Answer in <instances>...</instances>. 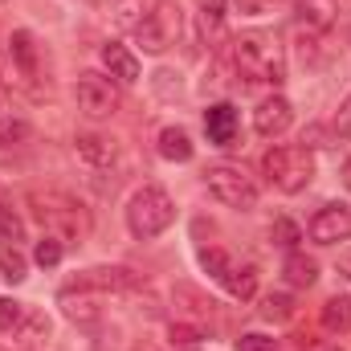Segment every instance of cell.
I'll list each match as a JSON object with an SVG mask.
<instances>
[{"label": "cell", "mask_w": 351, "mask_h": 351, "mask_svg": "<svg viewBox=\"0 0 351 351\" xmlns=\"http://www.w3.org/2000/svg\"><path fill=\"white\" fill-rule=\"evenodd\" d=\"M233 66L245 82H262V86H282L286 82V49L278 41V33L250 29L241 37H233Z\"/></svg>", "instance_id": "1"}, {"label": "cell", "mask_w": 351, "mask_h": 351, "mask_svg": "<svg viewBox=\"0 0 351 351\" xmlns=\"http://www.w3.org/2000/svg\"><path fill=\"white\" fill-rule=\"evenodd\" d=\"M29 204H33V217L45 225V233H53L62 241H74V237H82L90 229L82 200H74L70 192H58V188L41 192L37 188V192H29Z\"/></svg>", "instance_id": "2"}, {"label": "cell", "mask_w": 351, "mask_h": 351, "mask_svg": "<svg viewBox=\"0 0 351 351\" xmlns=\"http://www.w3.org/2000/svg\"><path fill=\"white\" fill-rule=\"evenodd\" d=\"M172 221H176V204L160 184H143V188L127 200V229H131L135 241L160 237Z\"/></svg>", "instance_id": "3"}, {"label": "cell", "mask_w": 351, "mask_h": 351, "mask_svg": "<svg viewBox=\"0 0 351 351\" xmlns=\"http://www.w3.org/2000/svg\"><path fill=\"white\" fill-rule=\"evenodd\" d=\"M262 172L278 192H302L315 180V156L298 143H278L262 156Z\"/></svg>", "instance_id": "4"}, {"label": "cell", "mask_w": 351, "mask_h": 351, "mask_svg": "<svg viewBox=\"0 0 351 351\" xmlns=\"http://www.w3.org/2000/svg\"><path fill=\"white\" fill-rule=\"evenodd\" d=\"M204 188H208L213 200H221L225 208H237V213H250V208L258 204V184H254V176L245 172V168H237V164H217V168H208V172H204Z\"/></svg>", "instance_id": "5"}, {"label": "cell", "mask_w": 351, "mask_h": 351, "mask_svg": "<svg viewBox=\"0 0 351 351\" xmlns=\"http://www.w3.org/2000/svg\"><path fill=\"white\" fill-rule=\"evenodd\" d=\"M180 8L172 0H156L139 21H135V41L143 45V53H164L168 45L180 41Z\"/></svg>", "instance_id": "6"}, {"label": "cell", "mask_w": 351, "mask_h": 351, "mask_svg": "<svg viewBox=\"0 0 351 351\" xmlns=\"http://www.w3.org/2000/svg\"><path fill=\"white\" fill-rule=\"evenodd\" d=\"M74 98H78V110L86 114V119H110L114 110H119V86H114V78H106V74H78V86H74Z\"/></svg>", "instance_id": "7"}, {"label": "cell", "mask_w": 351, "mask_h": 351, "mask_svg": "<svg viewBox=\"0 0 351 351\" xmlns=\"http://www.w3.org/2000/svg\"><path fill=\"white\" fill-rule=\"evenodd\" d=\"M311 241L315 245H335V241H348L351 237V208L348 204H323L311 225H306Z\"/></svg>", "instance_id": "8"}, {"label": "cell", "mask_w": 351, "mask_h": 351, "mask_svg": "<svg viewBox=\"0 0 351 351\" xmlns=\"http://www.w3.org/2000/svg\"><path fill=\"white\" fill-rule=\"evenodd\" d=\"M204 135L213 147H233L237 135H241V114L233 102H213L204 110Z\"/></svg>", "instance_id": "9"}, {"label": "cell", "mask_w": 351, "mask_h": 351, "mask_svg": "<svg viewBox=\"0 0 351 351\" xmlns=\"http://www.w3.org/2000/svg\"><path fill=\"white\" fill-rule=\"evenodd\" d=\"M290 123H294V106H290V98H282V94L262 98V102H258V110H254V131L265 135V139L286 135V131H290Z\"/></svg>", "instance_id": "10"}, {"label": "cell", "mask_w": 351, "mask_h": 351, "mask_svg": "<svg viewBox=\"0 0 351 351\" xmlns=\"http://www.w3.org/2000/svg\"><path fill=\"white\" fill-rule=\"evenodd\" d=\"M58 306H62V315L74 323V327H94L98 319H102V306H98V298H94V290L86 286H66L62 294H58Z\"/></svg>", "instance_id": "11"}, {"label": "cell", "mask_w": 351, "mask_h": 351, "mask_svg": "<svg viewBox=\"0 0 351 351\" xmlns=\"http://www.w3.org/2000/svg\"><path fill=\"white\" fill-rule=\"evenodd\" d=\"M78 286L123 294V290H135V286H139V274L127 269V265H94V269H82V274H78Z\"/></svg>", "instance_id": "12"}, {"label": "cell", "mask_w": 351, "mask_h": 351, "mask_svg": "<svg viewBox=\"0 0 351 351\" xmlns=\"http://www.w3.org/2000/svg\"><path fill=\"white\" fill-rule=\"evenodd\" d=\"M102 66H106V74H110L114 82H123V86L139 82V58H135L127 45H119V41H106V45H102Z\"/></svg>", "instance_id": "13"}, {"label": "cell", "mask_w": 351, "mask_h": 351, "mask_svg": "<svg viewBox=\"0 0 351 351\" xmlns=\"http://www.w3.org/2000/svg\"><path fill=\"white\" fill-rule=\"evenodd\" d=\"M294 16H298V25H306V29L327 33V29L339 21V4H335V0H294Z\"/></svg>", "instance_id": "14"}, {"label": "cell", "mask_w": 351, "mask_h": 351, "mask_svg": "<svg viewBox=\"0 0 351 351\" xmlns=\"http://www.w3.org/2000/svg\"><path fill=\"white\" fill-rule=\"evenodd\" d=\"M74 152L86 160L90 168H110V164H114V156H119L114 139H106V135H94V131H86V135H78V139H74Z\"/></svg>", "instance_id": "15"}, {"label": "cell", "mask_w": 351, "mask_h": 351, "mask_svg": "<svg viewBox=\"0 0 351 351\" xmlns=\"http://www.w3.org/2000/svg\"><path fill=\"white\" fill-rule=\"evenodd\" d=\"M282 274H286V282H290V286L306 290V286H315V282H319V262H315V258H306V254H298V250H290V254H286V262H282Z\"/></svg>", "instance_id": "16"}, {"label": "cell", "mask_w": 351, "mask_h": 351, "mask_svg": "<svg viewBox=\"0 0 351 351\" xmlns=\"http://www.w3.org/2000/svg\"><path fill=\"white\" fill-rule=\"evenodd\" d=\"M160 156L172 160V164H188V160L196 156L188 131H180V127H164V131H160Z\"/></svg>", "instance_id": "17"}, {"label": "cell", "mask_w": 351, "mask_h": 351, "mask_svg": "<svg viewBox=\"0 0 351 351\" xmlns=\"http://www.w3.org/2000/svg\"><path fill=\"white\" fill-rule=\"evenodd\" d=\"M323 327L331 335H348L351 331V298L348 294H331L323 302Z\"/></svg>", "instance_id": "18"}, {"label": "cell", "mask_w": 351, "mask_h": 351, "mask_svg": "<svg viewBox=\"0 0 351 351\" xmlns=\"http://www.w3.org/2000/svg\"><path fill=\"white\" fill-rule=\"evenodd\" d=\"M200 37L217 45L225 37V0H204L200 4Z\"/></svg>", "instance_id": "19"}, {"label": "cell", "mask_w": 351, "mask_h": 351, "mask_svg": "<svg viewBox=\"0 0 351 351\" xmlns=\"http://www.w3.org/2000/svg\"><path fill=\"white\" fill-rule=\"evenodd\" d=\"M196 258H200V265H204V274H208L213 282H221V286H225V282L233 278V269H237V262H233V258H229L225 250H217V245H208V250H200Z\"/></svg>", "instance_id": "20"}, {"label": "cell", "mask_w": 351, "mask_h": 351, "mask_svg": "<svg viewBox=\"0 0 351 351\" xmlns=\"http://www.w3.org/2000/svg\"><path fill=\"white\" fill-rule=\"evenodd\" d=\"M8 53H12V62L21 66V74H37V45H33V33L16 29L12 41H8Z\"/></svg>", "instance_id": "21"}, {"label": "cell", "mask_w": 351, "mask_h": 351, "mask_svg": "<svg viewBox=\"0 0 351 351\" xmlns=\"http://www.w3.org/2000/svg\"><path fill=\"white\" fill-rule=\"evenodd\" d=\"M33 139V127H29V119H21V114H4L0 119V147H25Z\"/></svg>", "instance_id": "22"}, {"label": "cell", "mask_w": 351, "mask_h": 351, "mask_svg": "<svg viewBox=\"0 0 351 351\" xmlns=\"http://www.w3.org/2000/svg\"><path fill=\"white\" fill-rule=\"evenodd\" d=\"M0 278H4L8 286H16V282L29 278V262H25V254H21L16 245H0Z\"/></svg>", "instance_id": "23"}, {"label": "cell", "mask_w": 351, "mask_h": 351, "mask_svg": "<svg viewBox=\"0 0 351 351\" xmlns=\"http://www.w3.org/2000/svg\"><path fill=\"white\" fill-rule=\"evenodd\" d=\"M262 319H269V323H286L290 315H294V298L286 294V290H269V294H262Z\"/></svg>", "instance_id": "24"}, {"label": "cell", "mask_w": 351, "mask_h": 351, "mask_svg": "<svg viewBox=\"0 0 351 351\" xmlns=\"http://www.w3.org/2000/svg\"><path fill=\"white\" fill-rule=\"evenodd\" d=\"M225 290H229L233 298H241V302L254 298V294H258V269H254V265H237L233 278L225 282Z\"/></svg>", "instance_id": "25"}, {"label": "cell", "mask_w": 351, "mask_h": 351, "mask_svg": "<svg viewBox=\"0 0 351 351\" xmlns=\"http://www.w3.org/2000/svg\"><path fill=\"white\" fill-rule=\"evenodd\" d=\"M62 254H66V241L53 237V233H45V237L33 245V262L41 265V269H53V265L62 262Z\"/></svg>", "instance_id": "26"}, {"label": "cell", "mask_w": 351, "mask_h": 351, "mask_svg": "<svg viewBox=\"0 0 351 351\" xmlns=\"http://www.w3.org/2000/svg\"><path fill=\"white\" fill-rule=\"evenodd\" d=\"M25 319H29V306H25V302L0 298V331H4V335H16V331L25 327Z\"/></svg>", "instance_id": "27"}, {"label": "cell", "mask_w": 351, "mask_h": 351, "mask_svg": "<svg viewBox=\"0 0 351 351\" xmlns=\"http://www.w3.org/2000/svg\"><path fill=\"white\" fill-rule=\"evenodd\" d=\"M25 241V221L16 217V208L0 204V245H21Z\"/></svg>", "instance_id": "28"}, {"label": "cell", "mask_w": 351, "mask_h": 351, "mask_svg": "<svg viewBox=\"0 0 351 351\" xmlns=\"http://www.w3.org/2000/svg\"><path fill=\"white\" fill-rule=\"evenodd\" d=\"M269 237H274V245H282V250L290 254V250H298V241H302V229H298L290 217H278V221L269 225Z\"/></svg>", "instance_id": "29"}, {"label": "cell", "mask_w": 351, "mask_h": 351, "mask_svg": "<svg viewBox=\"0 0 351 351\" xmlns=\"http://www.w3.org/2000/svg\"><path fill=\"white\" fill-rule=\"evenodd\" d=\"M204 335H200V327H192V323H172V343L176 348H196Z\"/></svg>", "instance_id": "30"}, {"label": "cell", "mask_w": 351, "mask_h": 351, "mask_svg": "<svg viewBox=\"0 0 351 351\" xmlns=\"http://www.w3.org/2000/svg\"><path fill=\"white\" fill-rule=\"evenodd\" d=\"M237 351H274V339H265V335H241Z\"/></svg>", "instance_id": "31"}, {"label": "cell", "mask_w": 351, "mask_h": 351, "mask_svg": "<svg viewBox=\"0 0 351 351\" xmlns=\"http://www.w3.org/2000/svg\"><path fill=\"white\" fill-rule=\"evenodd\" d=\"M335 131H339L343 139H351V94L343 98V106H339V114H335Z\"/></svg>", "instance_id": "32"}, {"label": "cell", "mask_w": 351, "mask_h": 351, "mask_svg": "<svg viewBox=\"0 0 351 351\" xmlns=\"http://www.w3.org/2000/svg\"><path fill=\"white\" fill-rule=\"evenodd\" d=\"M274 4H278V0H237V8H241V12H250V16H265Z\"/></svg>", "instance_id": "33"}, {"label": "cell", "mask_w": 351, "mask_h": 351, "mask_svg": "<svg viewBox=\"0 0 351 351\" xmlns=\"http://www.w3.org/2000/svg\"><path fill=\"white\" fill-rule=\"evenodd\" d=\"M298 343H302V351H343V348H335V343H315L311 335H302Z\"/></svg>", "instance_id": "34"}, {"label": "cell", "mask_w": 351, "mask_h": 351, "mask_svg": "<svg viewBox=\"0 0 351 351\" xmlns=\"http://www.w3.org/2000/svg\"><path fill=\"white\" fill-rule=\"evenodd\" d=\"M339 269H343V274H348V278H351V254H348V258H343V262H339Z\"/></svg>", "instance_id": "35"}, {"label": "cell", "mask_w": 351, "mask_h": 351, "mask_svg": "<svg viewBox=\"0 0 351 351\" xmlns=\"http://www.w3.org/2000/svg\"><path fill=\"white\" fill-rule=\"evenodd\" d=\"M343 184H348V188H351V160H348V164H343Z\"/></svg>", "instance_id": "36"}]
</instances>
